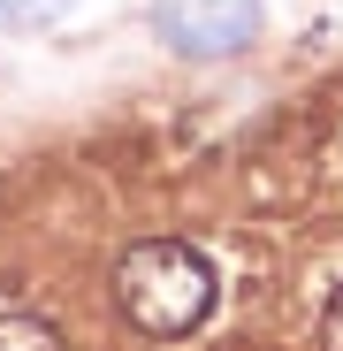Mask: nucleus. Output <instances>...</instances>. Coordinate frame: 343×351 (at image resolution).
I'll return each instance as SVG.
<instances>
[{"label": "nucleus", "mask_w": 343, "mask_h": 351, "mask_svg": "<svg viewBox=\"0 0 343 351\" xmlns=\"http://www.w3.org/2000/svg\"><path fill=\"white\" fill-rule=\"evenodd\" d=\"M0 351H62L53 321H38L31 306H0Z\"/></svg>", "instance_id": "3"}, {"label": "nucleus", "mask_w": 343, "mask_h": 351, "mask_svg": "<svg viewBox=\"0 0 343 351\" xmlns=\"http://www.w3.org/2000/svg\"><path fill=\"white\" fill-rule=\"evenodd\" d=\"M320 343H328V351H343V290L328 298V321H320Z\"/></svg>", "instance_id": "5"}, {"label": "nucleus", "mask_w": 343, "mask_h": 351, "mask_svg": "<svg viewBox=\"0 0 343 351\" xmlns=\"http://www.w3.org/2000/svg\"><path fill=\"white\" fill-rule=\"evenodd\" d=\"M153 31L183 62H229L259 38V0H153Z\"/></svg>", "instance_id": "2"}, {"label": "nucleus", "mask_w": 343, "mask_h": 351, "mask_svg": "<svg viewBox=\"0 0 343 351\" xmlns=\"http://www.w3.org/2000/svg\"><path fill=\"white\" fill-rule=\"evenodd\" d=\"M69 16H77V0H0V31H53Z\"/></svg>", "instance_id": "4"}, {"label": "nucleus", "mask_w": 343, "mask_h": 351, "mask_svg": "<svg viewBox=\"0 0 343 351\" xmlns=\"http://www.w3.org/2000/svg\"><path fill=\"white\" fill-rule=\"evenodd\" d=\"M114 306L123 321L153 343H176L191 328H206V313L221 306V267L199 252V245H176V237H145L114 260Z\"/></svg>", "instance_id": "1"}]
</instances>
